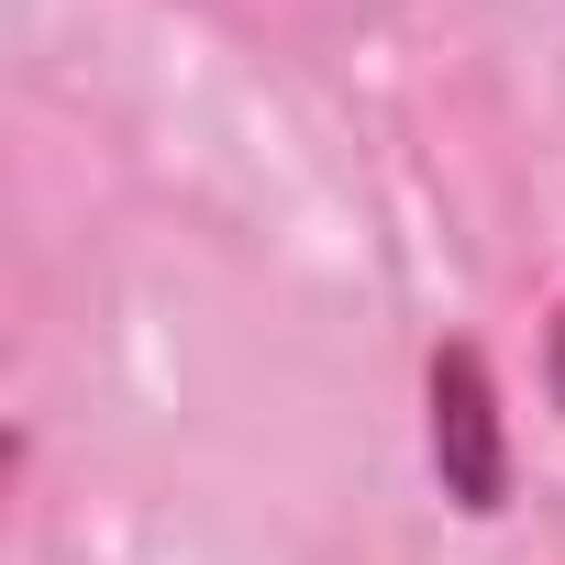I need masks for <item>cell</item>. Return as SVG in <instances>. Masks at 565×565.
Returning <instances> with one entry per match:
<instances>
[{"label": "cell", "instance_id": "cell-1", "mask_svg": "<svg viewBox=\"0 0 565 565\" xmlns=\"http://www.w3.org/2000/svg\"><path fill=\"white\" fill-rule=\"evenodd\" d=\"M433 466H444V499L455 510H510V422H499V377L477 344H444L433 355Z\"/></svg>", "mask_w": 565, "mask_h": 565}, {"label": "cell", "instance_id": "cell-2", "mask_svg": "<svg viewBox=\"0 0 565 565\" xmlns=\"http://www.w3.org/2000/svg\"><path fill=\"white\" fill-rule=\"evenodd\" d=\"M543 377H554V411H565V311H554V333H543Z\"/></svg>", "mask_w": 565, "mask_h": 565}]
</instances>
